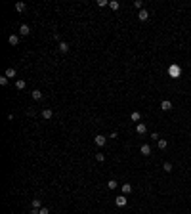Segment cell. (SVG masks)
<instances>
[{
	"mask_svg": "<svg viewBox=\"0 0 191 214\" xmlns=\"http://www.w3.org/2000/svg\"><path fill=\"white\" fill-rule=\"evenodd\" d=\"M57 48H59V52H63V54H65V52H69V44H67V42H63V40L57 44Z\"/></svg>",
	"mask_w": 191,
	"mask_h": 214,
	"instance_id": "4fadbf2b",
	"label": "cell"
},
{
	"mask_svg": "<svg viewBox=\"0 0 191 214\" xmlns=\"http://www.w3.org/2000/svg\"><path fill=\"white\" fill-rule=\"evenodd\" d=\"M161 109H163V111H170V109H172V101H170V100H163V101H161Z\"/></svg>",
	"mask_w": 191,
	"mask_h": 214,
	"instance_id": "277c9868",
	"label": "cell"
},
{
	"mask_svg": "<svg viewBox=\"0 0 191 214\" xmlns=\"http://www.w3.org/2000/svg\"><path fill=\"white\" fill-rule=\"evenodd\" d=\"M31 205H33V208H38V210L42 208V203H40V199H33V201H31Z\"/></svg>",
	"mask_w": 191,
	"mask_h": 214,
	"instance_id": "2e32d148",
	"label": "cell"
},
{
	"mask_svg": "<svg viewBox=\"0 0 191 214\" xmlns=\"http://www.w3.org/2000/svg\"><path fill=\"white\" fill-rule=\"evenodd\" d=\"M54 38H55V40H57V44H59V42H61V35H59V33H54Z\"/></svg>",
	"mask_w": 191,
	"mask_h": 214,
	"instance_id": "f1b7e54d",
	"label": "cell"
},
{
	"mask_svg": "<svg viewBox=\"0 0 191 214\" xmlns=\"http://www.w3.org/2000/svg\"><path fill=\"white\" fill-rule=\"evenodd\" d=\"M130 121H132V123H140V121H141V113H140V111H132V113H130Z\"/></svg>",
	"mask_w": 191,
	"mask_h": 214,
	"instance_id": "5b68a950",
	"label": "cell"
},
{
	"mask_svg": "<svg viewBox=\"0 0 191 214\" xmlns=\"http://www.w3.org/2000/svg\"><path fill=\"white\" fill-rule=\"evenodd\" d=\"M180 75H182V69L178 67V65H170V77H172V78H178Z\"/></svg>",
	"mask_w": 191,
	"mask_h": 214,
	"instance_id": "6da1fadb",
	"label": "cell"
},
{
	"mask_svg": "<svg viewBox=\"0 0 191 214\" xmlns=\"http://www.w3.org/2000/svg\"><path fill=\"white\" fill-rule=\"evenodd\" d=\"M15 88H17V90H23V88H25V80H21V78H19V80L15 82Z\"/></svg>",
	"mask_w": 191,
	"mask_h": 214,
	"instance_id": "44dd1931",
	"label": "cell"
},
{
	"mask_svg": "<svg viewBox=\"0 0 191 214\" xmlns=\"http://www.w3.org/2000/svg\"><path fill=\"white\" fill-rule=\"evenodd\" d=\"M31 96H33V100L40 101V100H42V92H40V90H33V92H31Z\"/></svg>",
	"mask_w": 191,
	"mask_h": 214,
	"instance_id": "7c38bea8",
	"label": "cell"
},
{
	"mask_svg": "<svg viewBox=\"0 0 191 214\" xmlns=\"http://www.w3.org/2000/svg\"><path fill=\"white\" fill-rule=\"evenodd\" d=\"M40 214H50V208H48V206H42V208H40Z\"/></svg>",
	"mask_w": 191,
	"mask_h": 214,
	"instance_id": "83f0119b",
	"label": "cell"
},
{
	"mask_svg": "<svg viewBox=\"0 0 191 214\" xmlns=\"http://www.w3.org/2000/svg\"><path fill=\"white\" fill-rule=\"evenodd\" d=\"M136 132H138V134H145V132H147V126H145L143 123H138V126H136Z\"/></svg>",
	"mask_w": 191,
	"mask_h": 214,
	"instance_id": "30bf717a",
	"label": "cell"
},
{
	"mask_svg": "<svg viewBox=\"0 0 191 214\" xmlns=\"http://www.w3.org/2000/svg\"><path fill=\"white\" fill-rule=\"evenodd\" d=\"M120 189H122V193L126 195V193L132 191V186H130V184H122V186H120Z\"/></svg>",
	"mask_w": 191,
	"mask_h": 214,
	"instance_id": "9a60e30c",
	"label": "cell"
},
{
	"mask_svg": "<svg viewBox=\"0 0 191 214\" xmlns=\"http://www.w3.org/2000/svg\"><path fill=\"white\" fill-rule=\"evenodd\" d=\"M134 6H136L138 10H143V2H141V0H134Z\"/></svg>",
	"mask_w": 191,
	"mask_h": 214,
	"instance_id": "cb8c5ba5",
	"label": "cell"
},
{
	"mask_svg": "<svg viewBox=\"0 0 191 214\" xmlns=\"http://www.w3.org/2000/svg\"><path fill=\"white\" fill-rule=\"evenodd\" d=\"M98 6H100V8H105V6H109V2H107V0H98Z\"/></svg>",
	"mask_w": 191,
	"mask_h": 214,
	"instance_id": "d4e9b609",
	"label": "cell"
},
{
	"mask_svg": "<svg viewBox=\"0 0 191 214\" xmlns=\"http://www.w3.org/2000/svg\"><path fill=\"white\" fill-rule=\"evenodd\" d=\"M4 77L14 78V77H15V69H14V67H8V69H6V73H4Z\"/></svg>",
	"mask_w": 191,
	"mask_h": 214,
	"instance_id": "5bb4252c",
	"label": "cell"
},
{
	"mask_svg": "<svg viewBox=\"0 0 191 214\" xmlns=\"http://www.w3.org/2000/svg\"><path fill=\"white\" fill-rule=\"evenodd\" d=\"M96 161H98V163H103L105 155H103V153H96Z\"/></svg>",
	"mask_w": 191,
	"mask_h": 214,
	"instance_id": "603a6c76",
	"label": "cell"
},
{
	"mask_svg": "<svg viewBox=\"0 0 191 214\" xmlns=\"http://www.w3.org/2000/svg\"><path fill=\"white\" fill-rule=\"evenodd\" d=\"M163 168H164V172H172V163H164Z\"/></svg>",
	"mask_w": 191,
	"mask_h": 214,
	"instance_id": "7402d4cb",
	"label": "cell"
},
{
	"mask_svg": "<svg viewBox=\"0 0 191 214\" xmlns=\"http://www.w3.org/2000/svg\"><path fill=\"white\" fill-rule=\"evenodd\" d=\"M8 42H10L12 46H17V44H19V35H10V37H8Z\"/></svg>",
	"mask_w": 191,
	"mask_h": 214,
	"instance_id": "ba28073f",
	"label": "cell"
},
{
	"mask_svg": "<svg viewBox=\"0 0 191 214\" xmlns=\"http://www.w3.org/2000/svg\"><path fill=\"white\" fill-rule=\"evenodd\" d=\"M107 187H109V189H117L118 182H117V180H109V182H107Z\"/></svg>",
	"mask_w": 191,
	"mask_h": 214,
	"instance_id": "e0dca14e",
	"label": "cell"
},
{
	"mask_svg": "<svg viewBox=\"0 0 191 214\" xmlns=\"http://www.w3.org/2000/svg\"><path fill=\"white\" fill-rule=\"evenodd\" d=\"M138 19H140V21H147V19H149V12H147V10H140Z\"/></svg>",
	"mask_w": 191,
	"mask_h": 214,
	"instance_id": "8992f818",
	"label": "cell"
},
{
	"mask_svg": "<svg viewBox=\"0 0 191 214\" xmlns=\"http://www.w3.org/2000/svg\"><path fill=\"white\" fill-rule=\"evenodd\" d=\"M52 117H54V111L52 109H42V118L48 121V118H52Z\"/></svg>",
	"mask_w": 191,
	"mask_h": 214,
	"instance_id": "8fae6325",
	"label": "cell"
},
{
	"mask_svg": "<svg viewBox=\"0 0 191 214\" xmlns=\"http://www.w3.org/2000/svg\"><path fill=\"white\" fill-rule=\"evenodd\" d=\"M25 8H27L25 2H17V4H15V10H17V12H25Z\"/></svg>",
	"mask_w": 191,
	"mask_h": 214,
	"instance_id": "d6986e66",
	"label": "cell"
},
{
	"mask_svg": "<svg viewBox=\"0 0 191 214\" xmlns=\"http://www.w3.org/2000/svg\"><path fill=\"white\" fill-rule=\"evenodd\" d=\"M109 8L111 10H118V8H120V4H118L117 0H111V2H109Z\"/></svg>",
	"mask_w": 191,
	"mask_h": 214,
	"instance_id": "ffe728a7",
	"label": "cell"
},
{
	"mask_svg": "<svg viewBox=\"0 0 191 214\" xmlns=\"http://www.w3.org/2000/svg\"><path fill=\"white\" fill-rule=\"evenodd\" d=\"M8 80H10L8 77H0V84H2V86H6V84H8Z\"/></svg>",
	"mask_w": 191,
	"mask_h": 214,
	"instance_id": "484cf974",
	"label": "cell"
},
{
	"mask_svg": "<svg viewBox=\"0 0 191 214\" xmlns=\"http://www.w3.org/2000/svg\"><path fill=\"white\" fill-rule=\"evenodd\" d=\"M29 33H31L29 25H21V27H19V37H27Z\"/></svg>",
	"mask_w": 191,
	"mask_h": 214,
	"instance_id": "9c48e42d",
	"label": "cell"
},
{
	"mask_svg": "<svg viewBox=\"0 0 191 214\" xmlns=\"http://www.w3.org/2000/svg\"><path fill=\"white\" fill-rule=\"evenodd\" d=\"M140 151H141V155H143V157H149L151 155V147L147 145V143H143V145L140 147Z\"/></svg>",
	"mask_w": 191,
	"mask_h": 214,
	"instance_id": "52a82bcc",
	"label": "cell"
},
{
	"mask_svg": "<svg viewBox=\"0 0 191 214\" xmlns=\"http://www.w3.org/2000/svg\"><path fill=\"white\" fill-rule=\"evenodd\" d=\"M94 141H96V145L103 147V145H105V141H107V138H105V136H101V134H98V136L94 138Z\"/></svg>",
	"mask_w": 191,
	"mask_h": 214,
	"instance_id": "3957f363",
	"label": "cell"
},
{
	"mask_svg": "<svg viewBox=\"0 0 191 214\" xmlns=\"http://www.w3.org/2000/svg\"><path fill=\"white\" fill-rule=\"evenodd\" d=\"M126 203H128L126 195H118L117 199H115V205H117V206H126Z\"/></svg>",
	"mask_w": 191,
	"mask_h": 214,
	"instance_id": "7a4b0ae2",
	"label": "cell"
},
{
	"mask_svg": "<svg viewBox=\"0 0 191 214\" xmlns=\"http://www.w3.org/2000/svg\"><path fill=\"white\" fill-rule=\"evenodd\" d=\"M157 145H159V149H166V147H168V141H166V140H159V141H157Z\"/></svg>",
	"mask_w": 191,
	"mask_h": 214,
	"instance_id": "ac0fdd59",
	"label": "cell"
},
{
	"mask_svg": "<svg viewBox=\"0 0 191 214\" xmlns=\"http://www.w3.org/2000/svg\"><path fill=\"white\" fill-rule=\"evenodd\" d=\"M151 140H153V141H159L161 138H159V134H157V132H153V134H151Z\"/></svg>",
	"mask_w": 191,
	"mask_h": 214,
	"instance_id": "4316f807",
	"label": "cell"
}]
</instances>
